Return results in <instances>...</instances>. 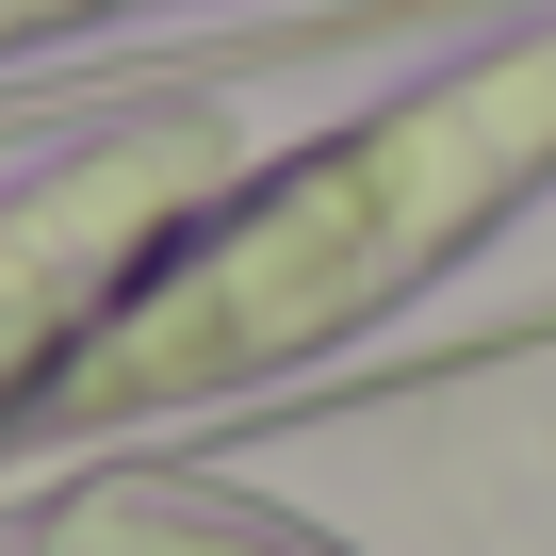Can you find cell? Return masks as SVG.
Returning a JSON list of instances; mask_svg holds the SVG:
<instances>
[{"instance_id": "cell-1", "label": "cell", "mask_w": 556, "mask_h": 556, "mask_svg": "<svg viewBox=\"0 0 556 556\" xmlns=\"http://www.w3.org/2000/svg\"><path fill=\"white\" fill-rule=\"evenodd\" d=\"M164 0H0V50H83V34H131Z\"/></svg>"}]
</instances>
